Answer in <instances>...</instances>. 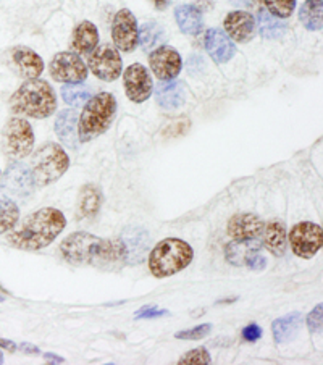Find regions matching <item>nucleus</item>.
<instances>
[{"label":"nucleus","instance_id":"b1692460","mask_svg":"<svg viewBox=\"0 0 323 365\" xmlns=\"http://www.w3.org/2000/svg\"><path fill=\"white\" fill-rule=\"evenodd\" d=\"M262 233H264V247L268 252L277 255V257L284 255L288 235H286V228L283 222L270 220L267 225H264Z\"/></svg>","mask_w":323,"mask_h":365},{"label":"nucleus","instance_id":"37998d69","mask_svg":"<svg viewBox=\"0 0 323 365\" xmlns=\"http://www.w3.org/2000/svg\"><path fill=\"white\" fill-rule=\"evenodd\" d=\"M0 348H2V349H9L10 352H15V351H16V344L9 341V339L0 338Z\"/></svg>","mask_w":323,"mask_h":365},{"label":"nucleus","instance_id":"c756f323","mask_svg":"<svg viewBox=\"0 0 323 365\" xmlns=\"http://www.w3.org/2000/svg\"><path fill=\"white\" fill-rule=\"evenodd\" d=\"M259 33L262 38L265 39H280L283 38V34L288 29V24L280 20V18L273 16L270 14H265L262 11L259 14Z\"/></svg>","mask_w":323,"mask_h":365},{"label":"nucleus","instance_id":"f3484780","mask_svg":"<svg viewBox=\"0 0 323 365\" xmlns=\"http://www.w3.org/2000/svg\"><path fill=\"white\" fill-rule=\"evenodd\" d=\"M225 31L231 39H235L240 44H246V42L252 41L255 31H257V21L252 16V14L242 10H235L225 16L223 20Z\"/></svg>","mask_w":323,"mask_h":365},{"label":"nucleus","instance_id":"f704fd0d","mask_svg":"<svg viewBox=\"0 0 323 365\" xmlns=\"http://www.w3.org/2000/svg\"><path fill=\"white\" fill-rule=\"evenodd\" d=\"M212 331V325L210 324H202L191 328V330H183L175 333L176 339H188V341H198V339H202L205 336H209Z\"/></svg>","mask_w":323,"mask_h":365},{"label":"nucleus","instance_id":"aec40b11","mask_svg":"<svg viewBox=\"0 0 323 365\" xmlns=\"http://www.w3.org/2000/svg\"><path fill=\"white\" fill-rule=\"evenodd\" d=\"M97 44H99V31H97L96 24L91 21L79 23L71 34V51L78 56H84V53L93 52Z\"/></svg>","mask_w":323,"mask_h":365},{"label":"nucleus","instance_id":"4be33fe9","mask_svg":"<svg viewBox=\"0 0 323 365\" xmlns=\"http://www.w3.org/2000/svg\"><path fill=\"white\" fill-rule=\"evenodd\" d=\"M78 113L73 108H66L58 113L56 120V133L60 139V143L70 149H76L79 144L78 135Z\"/></svg>","mask_w":323,"mask_h":365},{"label":"nucleus","instance_id":"2eb2a0df","mask_svg":"<svg viewBox=\"0 0 323 365\" xmlns=\"http://www.w3.org/2000/svg\"><path fill=\"white\" fill-rule=\"evenodd\" d=\"M149 65L158 80L173 81L181 73L183 60L176 48L170 46H160L150 52Z\"/></svg>","mask_w":323,"mask_h":365},{"label":"nucleus","instance_id":"473e14b6","mask_svg":"<svg viewBox=\"0 0 323 365\" xmlns=\"http://www.w3.org/2000/svg\"><path fill=\"white\" fill-rule=\"evenodd\" d=\"M268 14L277 18H288L294 14L296 0H264Z\"/></svg>","mask_w":323,"mask_h":365},{"label":"nucleus","instance_id":"ea45409f","mask_svg":"<svg viewBox=\"0 0 323 365\" xmlns=\"http://www.w3.org/2000/svg\"><path fill=\"white\" fill-rule=\"evenodd\" d=\"M247 269H251V270H255V272H260V270H264L265 267H267V260L262 257L260 254H255L254 257L249 260L247 262Z\"/></svg>","mask_w":323,"mask_h":365},{"label":"nucleus","instance_id":"f257e3e1","mask_svg":"<svg viewBox=\"0 0 323 365\" xmlns=\"http://www.w3.org/2000/svg\"><path fill=\"white\" fill-rule=\"evenodd\" d=\"M58 252L66 264L76 267L118 272L126 265V251L120 238L102 240L86 231H76L66 236L60 242Z\"/></svg>","mask_w":323,"mask_h":365},{"label":"nucleus","instance_id":"79ce46f5","mask_svg":"<svg viewBox=\"0 0 323 365\" xmlns=\"http://www.w3.org/2000/svg\"><path fill=\"white\" fill-rule=\"evenodd\" d=\"M44 359L46 361H48V364H63L65 362L63 357H58L56 354H52V352H46Z\"/></svg>","mask_w":323,"mask_h":365},{"label":"nucleus","instance_id":"bb28decb","mask_svg":"<svg viewBox=\"0 0 323 365\" xmlns=\"http://www.w3.org/2000/svg\"><path fill=\"white\" fill-rule=\"evenodd\" d=\"M302 324V315L299 312H292L284 315L282 319H277L272 324V331L273 338L278 344H284L291 341L292 338L296 336L297 331H299Z\"/></svg>","mask_w":323,"mask_h":365},{"label":"nucleus","instance_id":"a211bd4d","mask_svg":"<svg viewBox=\"0 0 323 365\" xmlns=\"http://www.w3.org/2000/svg\"><path fill=\"white\" fill-rule=\"evenodd\" d=\"M204 46L215 63H227L236 53V47L227 33L218 28H212L205 33Z\"/></svg>","mask_w":323,"mask_h":365},{"label":"nucleus","instance_id":"58836bf2","mask_svg":"<svg viewBox=\"0 0 323 365\" xmlns=\"http://www.w3.org/2000/svg\"><path fill=\"white\" fill-rule=\"evenodd\" d=\"M260 336H262V328L257 324H249L245 330H242V338L249 343L257 341V339H260Z\"/></svg>","mask_w":323,"mask_h":365},{"label":"nucleus","instance_id":"a878e982","mask_svg":"<svg viewBox=\"0 0 323 365\" xmlns=\"http://www.w3.org/2000/svg\"><path fill=\"white\" fill-rule=\"evenodd\" d=\"M175 20L178 23L181 33L190 36H198L204 28L202 14L194 5H180V7H176Z\"/></svg>","mask_w":323,"mask_h":365},{"label":"nucleus","instance_id":"9d476101","mask_svg":"<svg viewBox=\"0 0 323 365\" xmlns=\"http://www.w3.org/2000/svg\"><path fill=\"white\" fill-rule=\"evenodd\" d=\"M51 76L58 83L79 84L88 78V65L75 52H58L48 65Z\"/></svg>","mask_w":323,"mask_h":365},{"label":"nucleus","instance_id":"a19ab883","mask_svg":"<svg viewBox=\"0 0 323 365\" xmlns=\"http://www.w3.org/2000/svg\"><path fill=\"white\" fill-rule=\"evenodd\" d=\"M20 351L26 352V354H31V356H38L39 352H41L38 346L29 344V343H23V344H20Z\"/></svg>","mask_w":323,"mask_h":365},{"label":"nucleus","instance_id":"2f4dec72","mask_svg":"<svg viewBox=\"0 0 323 365\" xmlns=\"http://www.w3.org/2000/svg\"><path fill=\"white\" fill-rule=\"evenodd\" d=\"M60 93H62V99L71 107H81L93 97L91 89L81 84H65Z\"/></svg>","mask_w":323,"mask_h":365},{"label":"nucleus","instance_id":"20e7f679","mask_svg":"<svg viewBox=\"0 0 323 365\" xmlns=\"http://www.w3.org/2000/svg\"><path fill=\"white\" fill-rule=\"evenodd\" d=\"M193 259L194 251L186 241L180 238H167L154 246L148 262L149 270L155 278H168L185 270L193 262Z\"/></svg>","mask_w":323,"mask_h":365},{"label":"nucleus","instance_id":"f8f14e48","mask_svg":"<svg viewBox=\"0 0 323 365\" xmlns=\"http://www.w3.org/2000/svg\"><path fill=\"white\" fill-rule=\"evenodd\" d=\"M34 190L31 170L23 163H11L0 185V196L4 199H26Z\"/></svg>","mask_w":323,"mask_h":365},{"label":"nucleus","instance_id":"dca6fc26","mask_svg":"<svg viewBox=\"0 0 323 365\" xmlns=\"http://www.w3.org/2000/svg\"><path fill=\"white\" fill-rule=\"evenodd\" d=\"M120 240L126 251V265H139L148 259L150 236L149 231L143 227H126L121 231Z\"/></svg>","mask_w":323,"mask_h":365},{"label":"nucleus","instance_id":"6e6552de","mask_svg":"<svg viewBox=\"0 0 323 365\" xmlns=\"http://www.w3.org/2000/svg\"><path fill=\"white\" fill-rule=\"evenodd\" d=\"M291 251L301 259H312L322 249V227L314 222H299L291 228L289 233Z\"/></svg>","mask_w":323,"mask_h":365},{"label":"nucleus","instance_id":"4c0bfd02","mask_svg":"<svg viewBox=\"0 0 323 365\" xmlns=\"http://www.w3.org/2000/svg\"><path fill=\"white\" fill-rule=\"evenodd\" d=\"M190 120H178L176 123H172L170 126L165 128V131H163V135L167 138H173V136H180V135H185V133L190 130Z\"/></svg>","mask_w":323,"mask_h":365},{"label":"nucleus","instance_id":"393cba45","mask_svg":"<svg viewBox=\"0 0 323 365\" xmlns=\"http://www.w3.org/2000/svg\"><path fill=\"white\" fill-rule=\"evenodd\" d=\"M102 204V192L96 185H86L81 187L76 205V217L79 220L93 218L97 215Z\"/></svg>","mask_w":323,"mask_h":365},{"label":"nucleus","instance_id":"f03ea898","mask_svg":"<svg viewBox=\"0 0 323 365\" xmlns=\"http://www.w3.org/2000/svg\"><path fill=\"white\" fill-rule=\"evenodd\" d=\"M66 227V218L58 209L46 207L15 225L7 233V242L20 251H41L51 246Z\"/></svg>","mask_w":323,"mask_h":365},{"label":"nucleus","instance_id":"cd10ccee","mask_svg":"<svg viewBox=\"0 0 323 365\" xmlns=\"http://www.w3.org/2000/svg\"><path fill=\"white\" fill-rule=\"evenodd\" d=\"M163 41H165V31L155 21L144 23L141 29H139V44H141L144 52H150L160 47Z\"/></svg>","mask_w":323,"mask_h":365},{"label":"nucleus","instance_id":"c03bdc74","mask_svg":"<svg viewBox=\"0 0 323 365\" xmlns=\"http://www.w3.org/2000/svg\"><path fill=\"white\" fill-rule=\"evenodd\" d=\"M152 2H154L157 10H167L170 5V0H152Z\"/></svg>","mask_w":323,"mask_h":365},{"label":"nucleus","instance_id":"4468645a","mask_svg":"<svg viewBox=\"0 0 323 365\" xmlns=\"http://www.w3.org/2000/svg\"><path fill=\"white\" fill-rule=\"evenodd\" d=\"M123 84L126 97L134 103H143L152 96L154 81L149 70L141 63H133L123 73Z\"/></svg>","mask_w":323,"mask_h":365},{"label":"nucleus","instance_id":"6ab92c4d","mask_svg":"<svg viewBox=\"0 0 323 365\" xmlns=\"http://www.w3.org/2000/svg\"><path fill=\"white\" fill-rule=\"evenodd\" d=\"M264 222L254 214H236L230 218L227 233L233 240H254L264 230Z\"/></svg>","mask_w":323,"mask_h":365},{"label":"nucleus","instance_id":"0eeeda50","mask_svg":"<svg viewBox=\"0 0 323 365\" xmlns=\"http://www.w3.org/2000/svg\"><path fill=\"white\" fill-rule=\"evenodd\" d=\"M34 133L28 120L14 117L4 126L2 149L11 160H20L33 152Z\"/></svg>","mask_w":323,"mask_h":365},{"label":"nucleus","instance_id":"de8ad7c7","mask_svg":"<svg viewBox=\"0 0 323 365\" xmlns=\"http://www.w3.org/2000/svg\"><path fill=\"white\" fill-rule=\"evenodd\" d=\"M5 301V297L4 296H0V302H4Z\"/></svg>","mask_w":323,"mask_h":365},{"label":"nucleus","instance_id":"c9c22d12","mask_svg":"<svg viewBox=\"0 0 323 365\" xmlns=\"http://www.w3.org/2000/svg\"><path fill=\"white\" fill-rule=\"evenodd\" d=\"M322 309H323V306H322V304H319V306H317L312 310V312L307 315L306 324L309 327V331L312 333V334H317V333L322 331V324H323V312H322Z\"/></svg>","mask_w":323,"mask_h":365},{"label":"nucleus","instance_id":"412c9836","mask_svg":"<svg viewBox=\"0 0 323 365\" xmlns=\"http://www.w3.org/2000/svg\"><path fill=\"white\" fill-rule=\"evenodd\" d=\"M260 242L254 240H235L225 247V257L235 267H246L255 254L260 252Z\"/></svg>","mask_w":323,"mask_h":365},{"label":"nucleus","instance_id":"1a4fd4ad","mask_svg":"<svg viewBox=\"0 0 323 365\" xmlns=\"http://www.w3.org/2000/svg\"><path fill=\"white\" fill-rule=\"evenodd\" d=\"M4 63L9 68L24 80H36L44 71V62L39 57L38 52L26 46L10 47L4 53Z\"/></svg>","mask_w":323,"mask_h":365},{"label":"nucleus","instance_id":"423d86ee","mask_svg":"<svg viewBox=\"0 0 323 365\" xmlns=\"http://www.w3.org/2000/svg\"><path fill=\"white\" fill-rule=\"evenodd\" d=\"M70 167V157L62 145L46 143L31 157V176L36 186H47L62 178Z\"/></svg>","mask_w":323,"mask_h":365},{"label":"nucleus","instance_id":"7ed1b4c3","mask_svg":"<svg viewBox=\"0 0 323 365\" xmlns=\"http://www.w3.org/2000/svg\"><path fill=\"white\" fill-rule=\"evenodd\" d=\"M10 110L20 117L48 118L57 108V96L51 84L42 80H28L10 97Z\"/></svg>","mask_w":323,"mask_h":365},{"label":"nucleus","instance_id":"c85d7f7f","mask_svg":"<svg viewBox=\"0 0 323 365\" xmlns=\"http://www.w3.org/2000/svg\"><path fill=\"white\" fill-rule=\"evenodd\" d=\"M323 2L322 0H306L299 10V20L309 31H320L323 23Z\"/></svg>","mask_w":323,"mask_h":365},{"label":"nucleus","instance_id":"7c9ffc66","mask_svg":"<svg viewBox=\"0 0 323 365\" xmlns=\"http://www.w3.org/2000/svg\"><path fill=\"white\" fill-rule=\"evenodd\" d=\"M20 220V209L11 199H0V235L9 233Z\"/></svg>","mask_w":323,"mask_h":365},{"label":"nucleus","instance_id":"9b49d317","mask_svg":"<svg viewBox=\"0 0 323 365\" xmlns=\"http://www.w3.org/2000/svg\"><path fill=\"white\" fill-rule=\"evenodd\" d=\"M88 66L97 78H101L102 81L108 83L120 78L121 71H123V62H121L118 48L112 47L111 44L96 47L94 51L89 53Z\"/></svg>","mask_w":323,"mask_h":365},{"label":"nucleus","instance_id":"a18cd8bd","mask_svg":"<svg viewBox=\"0 0 323 365\" xmlns=\"http://www.w3.org/2000/svg\"><path fill=\"white\" fill-rule=\"evenodd\" d=\"M233 5H237V7H249V5L254 4V0H230Z\"/></svg>","mask_w":323,"mask_h":365},{"label":"nucleus","instance_id":"e433bc0d","mask_svg":"<svg viewBox=\"0 0 323 365\" xmlns=\"http://www.w3.org/2000/svg\"><path fill=\"white\" fill-rule=\"evenodd\" d=\"M170 312L165 309H158L155 306H144L134 314V319L138 320H148V319H158V317H165Z\"/></svg>","mask_w":323,"mask_h":365},{"label":"nucleus","instance_id":"ddd939ff","mask_svg":"<svg viewBox=\"0 0 323 365\" xmlns=\"http://www.w3.org/2000/svg\"><path fill=\"white\" fill-rule=\"evenodd\" d=\"M112 39L115 47L121 52L130 53L139 44V26L131 10L121 9L113 18Z\"/></svg>","mask_w":323,"mask_h":365},{"label":"nucleus","instance_id":"5701e85b","mask_svg":"<svg viewBox=\"0 0 323 365\" xmlns=\"http://www.w3.org/2000/svg\"><path fill=\"white\" fill-rule=\"evenodd\" d=\"M186 84L183 81H170L167 84H158L155 89V101L162 108L173 110L180 108L186 101Z\"/></svg>","mask_w":323,"mask_h":365},{"label":"nucleus","instance_id":"72a5a7b5","mask_svg":"<svg viewBox=\"0 0 323 365\" xmlns=\"http://www.w3.org/2000/svg\"><path fill=\"white\" fill-rule=\"evenodd\" d=\"M178 365H209L212 364V357L205 348H194L193 351L186 352L185 356L180 357L176 362Z\"/></svg>","mask_w":323,"mask_h":365},{"label":"nucleus","instance_id":"39448f33","mask_svg":"<svg viewBox=\"0 0 323 365\" xmlns=\"http://www.w3.org/2000/svg\"><path fill=\"white\" fill-rule=\"evenodd\" d=\"M117 115V99L111 93H99L84 103L83 113L78 120L79 141L88 143L101 136L111 128Z\"/></svg>","mask_w":323,"mask_h":365},{"label":"nucleus","instance_id":"49530a36","mask_svg":"<svg viewBox=\"0 0 323 365\" xmlns=\"http://www.w3.org/2000/svg\"><path fill=\"white\" fill-rule=\"evenodd\" d=\"M0 364H4V354H2V351H0Z\"/></svg>","mask_w":323,"mask_h":365}]
</instances>
